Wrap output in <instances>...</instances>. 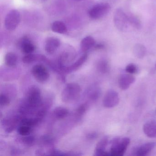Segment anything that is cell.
<instances>
[{
	"instance_id": "1",
	"label": "cell",
	"mask_w": 156,
	"mask_h": 156,
	"mask_svg": "<svg viewBox=\"0 0 156 156\" xmlns=\"http://www.w3.org/2000/svg\"><path fill=\"white\" fill-rule=\"evenodd\" d=\"M130 139L128 137H116L111 141L109 155L112 156H122L124 155L129 145Z\"/></svg>"
},
{
	"instance_id": "2",
	"label": "cell",
	"mask_w": 156,
	"mask_h": 156,
	"mask_svg": "<svg viewBox=\"0 0 156 156\" xmlns=\"http://www.w3.org/2000/svg\"><path fill=\"white\" fill-rule=\"evenodd\" d=\"M114 22L117 29L121 32L126 31L130 26L127 14L120 8L116 9L114 12Z\"/></svg>"
},
{
	"instance_id": "3",
	"label": "cell",
	"mask_w": 156,
	"mask_h": 156,
	"mask_svg": "<svg viewBox=\"0 0 156 156\" xmlns=\"http://www.w3.org/2000/svg\"><path fill=\"white\" fill-rule=\"evenodd\" d=\"M81 91V87L78 84L76 83L67 84L62 92V100L65 103L73 101L78 97Z\"/></svg>"
},
{
	"instance_id": "4",
	"label": "cell",
	"mask_w": 156,
	"mask_h": 156,
	"mask_svg": "<svg viewBox=\"0 0 156 156\" xmlns=\"http://www.w3.org/2000/svg\"><path fill=\"white\" fill-rule=\"evenodd\" d=\"M111 9L108 3L101 2L93 6L88 11V15L91 19L98 20L106 15Z\"/></svg>"
},
{
	"instance_id": "5",
	"label": "cell",
	"mask_w": 156,
	"mask_h": 156,
	"mask_svg": "<svg viewBox=\"0 0 156 156\" xmlns=\"http://www.w3.org/2000/svg\"><path fill=\"white\" fill-rule=\"evenodd\" d=\"M20 14L17 10H12L5 18V26L9 31H12L17 28L20 22Z\"/></svg>"
},
{
	"instance_id": "6",
	"label": "cell",
	"mask_w": 156,
	"mask_h": 156,
	"mask_svg": "<svg viewBox=\"0 0 156 156\" xmlns=\"http://www.w3.org/2000/svg\"><path fill=\"white\" fill-rule=\"evenodd\" d=\"M32 73L36 80L40 83L46 82L50 77V74L46 67L42 65H36L32 69Z\"/></svg>"
},
{
	"instance_id": "7",
	"label": "cell",
	"mask_w": 156,
	"mask_h": 156,
	"mask_svg": "<svg viewBox=\"0 0 156 156\" xmlns=\"http://www.w3.org/2000/svg\"><path fill=\"white\" fill-rule=\"evenodd\" d=\"M119 102L118 93L114 90L107 91L103 98V104L104 107L112 108L116 106Z\"/></svg>"
},
{
	"instance_id": "8",
	"label": "cell",
	"mask_w": 156,
	"mask_h": 156,
	"mask_svg": "<svg viewBox=\"0 0 156 156\" xmlns=\"http://www.w3.org/2000/svg\"><path fill=\"white\" fill-rule=\"evenodd\" d=\"M27 100L29 105L32 107L39 105L41 101V92L39 88L36 87L30 88L27 94Z\"/></svg>"
},
{
	"instance_id": "9",
	"label": "cell",
	"mask_w": 156,
	"mask_h": 156,
	"mask_svg": "<svg viewBox=\"0 0 156 156\" xmlns=\"http://www.w3.org/2000/svg\"><path fill=\"white\" fill-rule=\"evenodd\" d=\"M18 45L23 53L25 54L33 53L35 50V46L30 38L23 37L18 41Z\"/></svg>"
},
{
	"instance_id": "10",
	"label": "cell",
	"mask_w": 156,
	"mask_h": 156,
	"mask_svg": "<svg viewBox=\"0 0 156 156\" xmlns=\"http://www.w3.org/2000/svg\"><path fill=\"white\" fill-rule=\"evenodd\" d=\"M135 81L136 78L132 74L128 73L122 74L119 79V86L121 90H127L135 83Z\"/></svg>"
},
{
	"instance_id": "11",
	"label": "cell",
	"mask_w": 156,
	"mask_h": 156,
	"mask_svg": "<svg viewBox=\"0 0 156 156\" xmlns=\"http://www.w3.org/2000/svg\"><path fill=\"white\" fill-rule=\"evenodd\" d=\"M156 143L154 142H147L134 149L133 155L144 156L147 155L155 148Z\"/></svg>"
},
{
	"instance_id": "12",
	"label": "cell",
	"mask_w": 156,
	"mask_h": 156,
	"mask_svg": "<svg viewBox=\"0 0 156 156\" xmlns=\"http://www.w3.org/2000/svg\"><path fill=\"white\" fill-rule=\"evenodd\" d=\"M61 45V41L55 37H49L45 42V51L48 54H53L56 51Z\"/></svg>"
},
{
	"instance_id": "13",
	"label": "cell",
	"mask_w": 156,
	"mask_h": 156,
	"mask_svg": "<svg viewBox=\"0 0 156 156\" xmlns=\"http://www.w3.org/2000/svg\"><path fill=\"white\" fill-rule=\"evenodd\" d=\"M108 143V138L105 136L102 138L97 144L94 151L95 156H108V152L105 151Z\"/></svg>"
},
{
	"instance_id": "14",
	"label": "cell",
	"mask_w": 156,
	"mask_h": 156,
	"mask_svg": "<svg viewBox=\"0 0 156 156\" xmlns=\"http://www.w3.org/2000/svg\"><path fill=\"white\" fill-rule=\"evenodd\" d=\"M144 134L150 138H156V121L149 120L143 125Z\"/></svg>"
},
{
	"instance_id": "15",
	"label": "cell",
	"mask_w": 156,
	"mask_h": 156,
	"mask_svg": "<svg viewBox=\"0 0 156 156\" xmlns=\"http://www.w3.org/2000/svg\"><path fill=\"white\" fill-rule=\"evenodd\" d=\"M95 40L92 36H88L85 37L81 42V48L84 52L88 51L96 45Z\"/></svg>"
},
{
	"instance_id": "16",
	"label": "cell",
	"mask_w": 156,
	"mask_h": 156,
	"mask_svg": "<svg viewBox=\"0 0 156 156\" xmlns=\"http://www.w3.org/2000/svg\"><path fill=\"white\" fill-rule=\"evenodd\" d=\"M51 28L54 32L60 34H65L67 31V27L65 24L59 21H56L53 23Z\"/></svg>"
},
{
	"instance_id": "17",
	"label": "cell",
	"mask_w": 156,
	"mask_h": 156,
	"mask_svg": "<svg viewBox=\"0 0 156 156\" xmlns=\"http://www.w3.org/2000/svg\"><path fill=\"white\" fill-rule=\"evenodd\" d=\"M133 53L136 58L142 59L147 53V49L143 44H137L133 48Z\"/></svg>"
},
{
	"instance_id": "18",
	"label": "cell",
	"mask_w": 156,
	"mask_h": 156,
	"mask_svg": "<svg viewBox=\"0 0 156 156\" xmlns=\"http://www.w3.org/2000/svg\"><path fill=\"white\" fill-rule=\"evenodd\" d=\"M17 56L12 52L8 53L5 56V62L9 67H14L17 65Z\"/></svg>"
},
{
	"instance_id": "19",
	"label": "cell",
	"mask_w": 156,
	"mask_h": 156,
	"mask_svg": "<svg viewBox=\"0 0 156 156\" xmlns=\"http://www.w3.org/2000/svg\"><path fill=\"white\" fill-rule=\"evenodd\" d=\"M69 114L67 108L63 107H58L54 110V115L58 119H62L66 117Z\"/></svg>"
},
{
	"instance_id": "20",
	"label": "cell",
	"mask_w": 156,
	"mask_h": 156,
	"mask_svg": "<svg viewBox=\"0 0 156 156\" xmlns=\"http://www.w3.org/2000/svg\"><path fill=\"white\" fill-rule=\"evenodd\" d=\"M127 15L130 26L136 29H140L141 27V23L137 17L131 13L128 14Z\"/></svg>"
},
{
	"instance_id": "21",
	"label": "cell",
	"mask_w": 156,
	"mask_h": 156,
	"mask_svg": "<svg viewBox=\"0 0 156 156\" xmlns=\"http://www.w3.org/2000/svg\"><path fill=\"white\" fill-rule=\"evenodd\" d=\"M88 55L87 53L84 54L79 59H78L76 62H75L70 67V69L73 71L77 70L80 68L86 62L87 59Z\"/></svg>"
},
{
	"instance_id": "22",
	"label": "cell",
	"mask_w": 156,
	"mask_h": 156,
	"mask_svg": "<svg viewBox=\"0 0 156 156\" xmlns=\"http://www.w3.org/2000/svg\"><path fill=\"white\" fill-rule=\"evenodd\" d=\"M97 69L100 73H107L110 69L108 62L105 60L99 61L97 65Z\"/></svg>"
},
{
	"instance_id": "23",
	"label": "cell",
	"mask_w": 156,
	"mask_h": 156,
	"mask_svg": "<svg viewBox=\"0 0 156 156\" xmlns=\"http://www.w3.org/2000/svg\"><path fill=\"white\" fill-rule=\"evenodd\" d=\"M31 129V127L26 125H22L18 129V132L20 135L23 136H28L30 133Z\"/></svg>"
},
{
	"instance_id": "24",
	"label": "cell",
	"mask_w": 156,
	"mask_h": 156,
	"mask_svg": "<svg viewBox=\"0 0 156 156\" xmlns=\"http://www.w3.org/2000/svg\"><path fill=\"white\" fill-rule=\"evenodd\" d=\"M37 56L33 54H26L22 59L23 62L25 64L31 63L37 59Z\"/></svg>"
},
{
	"instance_id": "25",
	"label": "cell",
	"mask_w": 156,
	"mask_h": 156,
	"mask_svg": "<svg viewBox=\"0 0 156 156\" xmlns=\"http://www.w3.org/2000/svg\"><path fill=\"white\" fill-rule=\"evenodd\" d=\"M101 94V90L99 87H95L93 88L90 95V98L93 100L98 99Z\"/></svg>"
},
{
	"instance_id": "26",
	"label": "cell",
	"mask_w": 156,
	"mask_h": 156,
	"mask_svg": "<svg viewBox=\"0 0 156 156\" xmlns=\"http://www.w3.org/2000/svg\"><path fill=\"white\" fill-rule=\"evenodd\" d=\"M126 71L128 73L134 74H136L137 73V67L134 64H129L126 66Z\"/></svg>"
},
{
	"instance_id": "27",
	"label": "cell",
	"mask_w": 156,
	"mask_h": 156,
	"mask_svg": "<svg viewBox=\"0 0 156 156\" xmlns=\"http://www.w3.org/2000/svg\"><path fill=\"white\" fill-rule=\"evenodd\" d=\"M23 141L25 145L28 146H32L34 144L35 142V139L33 136H25V137L23 139Z\"/></svg>"
},
{
	"instance_id": "28",
	"label": "cell",
	"mask_w": 156,
	"mask_h": 156,
	"mask_svg": "<svg viewBox=\"0 0 156 156\" xmlns=\"http://www.w3.org/2000/svg\"><path fill=\"white\" fill-rule=\"evenodd\" d=\"M10 100L9 98L5 95L1 94L0 96V105L1 106H5L9 104Z\"/></svg>"
},
{
	"instance_id": "29",
	"label": "cell",
	"mask_w": 156,
	"mask_h": 156,
	"mask_svg": "<svg viewBox=\"0 0 156 156\" xmlns=\"http://www.w3.org/2000/svg\"><path fill=\"white\" fill-rule=\"evenodd\" d=\"M87 109V105L85 104L81 105L78 109H77V112L79 115H83Z\"/></svg>"
},
{
	"instance_id": "30",
	"label": "cell",
	"mask_w": 156,
	"mask_h": 156,
	"mask_svg": "<svg viewBox=\"0 0 156 156\" xmlns=\"http://www.w3.org/2000/svg\"><path fill=\"white\" fill-rule=\"evenodd\" d=\"M97 136V135L95 133H92L91 134H89L88 135V137L90 138L91 139L96 138Z\"/></svg>"
},
{
	"instance_id": "31",
	"label": "cell",
	"mask_w": 156,
	"mask_h": 156,
	"mask_svg": "<svg viewBox=\"0 0 156 156\" xmlns=\"http://www.w3.org/2000/svg\"><path fill=\"white\" fill-rule=\"evenodd\" d=\"M155 66H156V65H155Z\"/></svg>"
}]
</instances>
